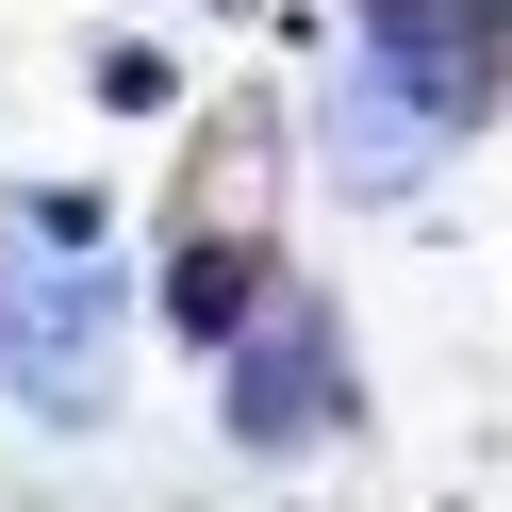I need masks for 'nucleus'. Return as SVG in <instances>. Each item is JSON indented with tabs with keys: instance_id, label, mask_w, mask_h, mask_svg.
Returning a JSON list of instances; mask_svg holds the SVG:
<instances>
[{
	"instance_id": "1",
	"label": "nucleus",
	"mask_w": 512,
	"mask_h": 512,
	"mask_svg": "<svg viewBox=\"0 0 512 512\" xmlns=\"http://www.w3.org/2000/svg\"><path fill=\"white\" fill-rule=\"evenodd\" d=\"M512 100V17L496 0H347V83H331V166L413 182L430 149H463L479 116Z\"/></svg>"
},
{
	"instance_id": "2",
	"label": "nucleus",
	"mask_w": 512,
	"mask_h": 512,
	"mask_svg": "<svg viewBox=\"0 0 512 512\" xmlns=\"http://www.w3.org/2000/svg\"><path fill=\"white\" fill-rule=\"evenodd\" d=\"M116 314H133L116 215L17 182L0 199V397L34 413V430H100L116 413Z\"/></svg>"
},
{
	"instance_id": "3",
	"label": "nucleus",
	"mask_w": 512,
	"mask_h": 512,
	"mask_svg": "<svg viewBox=\"0 0 512 512\" xmlns=\"http://www.w3.org/2000/svg\"><path fill=\"white\" fill-rule=\"evenodd\" d=\"M166 331L232 347L248 314L281 298V116L265 100H215L199 149H182V215H166Z\"/></svg>"
},
{
	"instance_id": "4",
	"label": "nucleus",
	"mask_w": 512,
	"mask_h": 512,
	"mask_svg": "<svg viewBox=\"0 0 512 512\" xmlns=\"http://www.w3.org/2000/svg\"><path fill=\"white\" fill-rule=\"evenodd\" d=\"M215 430H232L248 463H314V446L364 430V380H347L331 298H298V281H281V298L248 314L232 347H215Z\"/></svg>"
},
{
	"instance_id": "5",
	"label": "nucleus",
	"mask_w": 512,
	"mask_h": 512,
	"mask_svg": "<svg viewBox=\"0 0 512 512\" xmlns=\"http://www.w3.org/2000/svg\"><path fill=\"white\" fill-rule=\"evenodd\" d=\"M496 17H512V0H496Z\"/></svg>"
}]
</instances>
